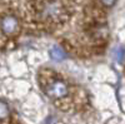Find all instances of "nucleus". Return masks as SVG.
<instances>
[{
    "label": "nucleus",
    "mask_w": 125,
    "mask_h": 124,
    "mask_svg": "<svg viewBox=\"0 0 125 124\" xmlns=\"http://www.w3.org/2000/svg\"><path fill=\"white\" fill-rule=\"evenodd\" d=\"M28 20L39 28H53L65 23L70 16L69 0H29Z\"/></svg>",
    "instance_id": "obj_1"
},
{
    "label": "nucleus",
    "mask_w": 125,
    "mask_h": 124,
    "mask_svg": "<svg viewBox=\"0 0 125 124\" xmlns=\"http://www.w3.org/2000/svg\"><path fill=\"white\" fill-rule=\"evenodd\" d=\"M41 87L45 94L54 101H66L70 95L69 84L56 75H49L41 81Z\"/></svg>",
    "instance_id": "obj_2"
},
{
    "label": "nucleus",
    "mask_w": 125,
    "mask_h": 124,
    "mask_svg": "<svg viewBox=\"0 0 125 124\" xmlns=\"http://www.w3.org/2000/svg\"><path fill=\"white\" fill-rule=\"evenodd\" d=\"M19 30V20L14 14H5L1 19V32H3V36L8 35L11 36L14 34H16V32Z\"/></svg>",
    "instance_id": "obj_3"
},
{
    "label": "nucleus",
    "mask_w": 125,
    "mask_h": 124,
    "mask_svg": "<svg viewBox=\"0 0 125 124\" xmlns=\"http://www.w3.org/2000/svg\"><path fill=\"white\" fill-rule=\"evenodd\" d=\"M50 56L53 60H56V61H60L65 58V51L62 50L61 48L59 46H54V48H51L50 50Z\"/></svg>",
    "instance_id": "obj_4"
},
{
    "label": "nucleus",
    "mask_w": 125,
    "mask_h": 124,
    "mask_svg": "<svg viewBox=\"0 0 125 124\" xmlns=\"http://www.w3.org/2000/svg\"><path fill=\"white\" fill-rule=\"evenodd\" d=\"M124 56H125V49H124V48H120V49L116 51V59H118L119 61H121V60L124 59Z\"/></svg>",
    "instance_id": "obj_5"
},
{
    "label": "nucleus",
    "mask_w": 125,
    "mask_h": 124,
    "mask_svg": "<svg viewBox=\"0 0 125 124\" xmlns=\"http://www.w3.org/2000/svg\"><path fill=\"white\" fill-rule=\"evenodd\" d=\"M115 1H116V0H101V3H103L104 5H106V6L114 5V4H115Z\"/></svg>",
    "instance_id": "obj_6"
}]
</instances>
